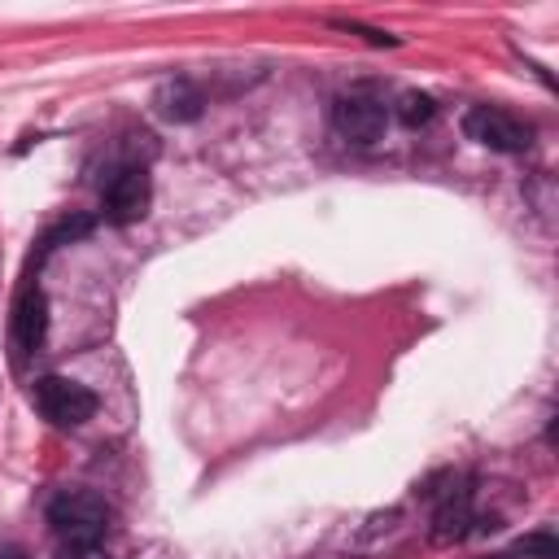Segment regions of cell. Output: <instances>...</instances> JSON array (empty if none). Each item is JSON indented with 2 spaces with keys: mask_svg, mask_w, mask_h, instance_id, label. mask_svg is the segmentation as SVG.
Masks as SVG:
<instances>
[{
  "mask_svg": "<svg viewBox=\"0 0 559 559\" xmlns=\"http://www.w3.org/2000/svg\"><path fill=\"white\" fill-rule=\"evenodd\" d=\"M109 502L92 489H66L48 502V524L57 533V542H100L109 533Z\"/></svg>",
  "mask_w": 559,
  "mask_h": 559,
  "instance_id": "obj_1",
  "label": "cell"
},
{
  "mask_svg": "<svg viewBox=\"0 0 559 559\" xmlns=\"http://www.w3.org/2000/svg\"><path fill=\"white\" fill-rule=\"evenodd\" d=\"M31 397L39 406V415L48 424H57V428H79V424H87L96 415V393L87 384H79V380H66V376L35 380Z\"/></svg>",
  "mask_w": 559,
  "mask_h": 559,
  "instance_id": "obj_2",
  "label": "cell"
},
{
  "mask_svg": "<svg viewBox=\"0 0 559 559\" xmlns=\"http://www.w3.org/2000/svg\"><path fill=\"white\" fill-rule=\"evenodd\" d=\"M463 131H467V140H476L485 148H498V153H524L533 144V131L498 105H472L463 114Z\"/></svg>",
  "mask_w": 559,
  "mask_h": 559,
  "instance_id": "obj_3",
  "label": "cell"
},
{
  "mask_svg": "<svg viewBox=\"0 0 559 559\" xmlns=\"http://www.w3.org/2000/svg\"><path fill=\"white\" fill-rule=\"evenodd\" d=\"M332 122L336 131L349 140V144H376L384 135V122H389V109L380 96L371 92H345L336 105H332Z\"/></svg>",
  "mask_w": 559,
  "mask_h": 559,
  "instance_id": "obj_4",
  "label": "cell"
},
{
  "mask_svg": "<svg viewBox=\"0 0 559 559\" xmlns=\"http://www.w3.org/2000/svg\"><path fill=\"white\" fill-rule=\"evenodd\" d=\"M153 201V183L144 166H122L109 183H105V218L109 223H135L148 214Z\"/></svg>",
  "mask_w": 559,
  "mask_h": 559,
  "instance_id": "obj_5",
  "label": "cell"
},
{
  "mask_svg": "<svg viewBox=\"0 0 559 559\" xmlns=\"http://www.w3.org/2000/svg\"><path fill=\"white\" fill-rule=\"evenodd\" d=\"M472 524H476V511H472V480H459V485H450L441 498H437V511H432V542L437 546H454V542H463L467 533H472Z\"/></svg>",
  "mask_w": 559,
  "mask_h": 559,
  "instance_id": "obj_6",
  "label": "cell"
},
{
  "mask_svg": "<svg viewBox=\"0 0 559 559\" xmlns=\"http://www.w3.org/2000/svg\"><path fill=\"white\" fill-rule=\"evenodd\" d=\"M44 328H48L44 293L39 288H22V297L13 306V349H17V362L44 345Z\"/></svg>",
  "mask_w": 559,
  "mask_h": 559,
  "instance_id": "obj_7",
  "label": "cell"
},
{
  "mask_svg": "<svg viewBox=\"0 0 559 559\" xmlns=\"http://www.w3.org/2000/svg\"><path fill=\"white\" fill-rule=\"evenodd\" d=\"M153 105H157V114H162L166 122H197L205 100H201V92H197L188 79H170V83L157 87Z\"/></svg>",
  "mask_w": 559,
  "mask_h": 559,
  "instance_id": "obj_8",
  "label": "cell"
},
{
  "mask_svg": "<svg viewBox=\"0 0 559 559\" xmlns=\"http://www.w3.org/2000/svg\"><path fill=\"white\" fill-rule=\"evenodd\" d=\"M393 109H397L402 127H411V131H415V127H428V122L437 118V105H432V96H428V92H402Z\"/></svg>",
  "mask_w": 559,
  "mask_h": 559,
  "instance_id": "obj_9",
  "label": "cell"
},
{
  "mask_svg": "<svg viewBox=\"0 0 559 559\" xmlns=\"http://www.w3.org/2000/svg\"><path fill=\"white\" fill-rule=\"evenodd\" d=\"M515 555H537V559H559V542L550 533H533L515 542Z\"/></svg>",
  "mask_w": 559,
  "mask_h": 559,
  "instance_id": "obj_10",
  "label": "cell"
},
{
  "mask_svg": "<svg viewBox=\"0 0 559 559\" xmlns=\"http://www.w3.org/2000/svg\"><path fill=\"white\" fill-rule=\"evenodd\" d=\"M57 559H114L100 542H57Z\"/></svg>",
  "mask_w": 559,
  "mask_h": 559,
  "instance_id": "obj_11",
  "label": "cell"
},
{
  "mask_svg": "<svg viewBox=\"0 0 559 559\" xmlns=\"http://www.w3.org/2000/svg\"><path fill=\"white\" fill-rule=\"evenodd\" d=\"M0 559H26V555H22L13 542H0Z\"/></svg>",
  "mask_w": 559,
  "mask_h": 559,
  "instance_id": "obj_12",
  "label": "cell"
},
{
  "mask_svg": "<svg viewBox=\"0 0 559 559\" xmlns=\"http://www.w3.org/2000/svg\"><path fill=\"white\" fill-rule=\"evenodd\" d=\"M485 559H511V555H485Z\"/></svg>",
  "mask_w": 559,
  "mask_h": 559,
  "instance_id": "obj_13",
  "label": "cell"
}]
</instances>
